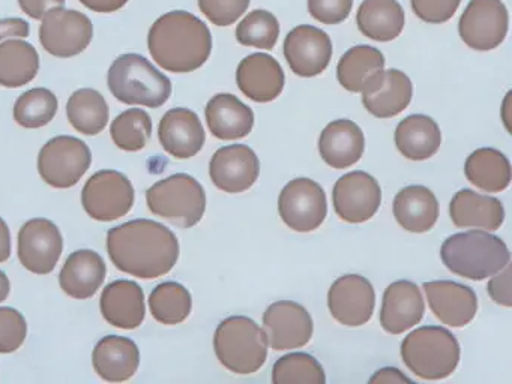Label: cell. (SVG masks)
Segmentation results:
<instances>
[{"mask_svg": "<svg viewBox=\"0 0 512 384\" xmlns=\"http://www.w3.org/2000/svg\"><path fill=\"white\" fill-rule=\"evenodd\" d=\"M235 35L244 47L272 50L280 36V23L272 12L254 9L238 24Z\"/></svg>", "mask_w": 512, "mask_h": 384, "instance_id": "obj_41", "label": "cell"}, {"mask_svg": "<svg viewBox=\"0 0 512 384\" xmlns=\"http://www.w3.org/2000/svg\"><path fill=\"white\" fill-rule=\"evenodd\" d=\"M67 116L80 134L97 135L109 123V105L98 90L79 89L68 99Z\"/></svg>", "mask_w": 512, "mask_h": 384, "instance_id": "obj_36", "label": "cell"}, {"mask_svg": "<svg viewBox=\"0 0 512 384\" xmlns=\"http://www.w3.org/2000/svg\"><path fill=\"white\" fill-rule=\"evenodd\" d=\"M83 6L100 14H112L127 5L128 0H79Z\"/></svg>", "mask_w": 512, "mask_h": 384, "instance_id": "obj_49", "label": "cell"}, {"mask_svg": "<svg viewBox=\"0 0 512 384\" xmlns=\"http://www.w3.org/2000/svg\"><path fill=\"white\" fill-rule=\"evenodd\" d=\"M356 24L367 38L389 42L403 32L406 15L397 0H364L356 12Z\"/></svg>", "mask_w": 512, "mask_h": 384, "instance_id": "obj_31", "label": "cell"}, {"mask_svg": "<svg viewBox=\"0 0 512 384\" xmlns=\"http://www.w3.org/2000/svg\"><path fill=\"white\" fill-rule=\"evenodd\" d=\"M260 162L251 147L230 144L221 147L209 162V176L221 191L239 194L247 191L259 179Z\"/></svg>", "mask_w": 512, "mask_h": 384, "instance_id": "obj_18", "label": "cell"}, {"mask_svg": "<svg viewBox=\"0 0 512 384\" xmlns=\"http://www.w3.org/2000/svg\"><path fill=\"white\" fill-rule=\"evenodd\" d=\"M146 203L154 215L191 228L205 215L206 194L193 176L178 173L152 185L146 191Z\"/></svg>", "mask_w": 512, "mask_h": 384, "instance_id": "obj_7", "label": "cell"}, {"mask_svg": "<svg viewBox=\"0 0 512 384\" xmlns=\"http://www.w3.org/2000/svg\"><path fill=\"white\" fill-rule=\"evenodd\" d=\"M416 17L428 24H442L451 20L461 0H410Z\"/></svg>", "mask_w": 512, "mask_h": 384, "instance_id": "obj_44", "label": "cell"}, {"mask_svg": "<svg viewBox=\"0 0 512 384\" xmlns=\"http://www.w3.org/2000/svg\"><path fill=\"white\" fill-rule=\"evenodd\" d=\"M100 306L107 323L119 329H137L145 320V294L137 282L128 279L107 285Z\"/></svg>", "mask_w": 512, "mask_h": 384, "instance_id": "obj_24", "label": "cell"}, {"mask_svg": "<svg viewBox=\"0 0 512 384\" xmlns=\"http://www.w3.org/2000/svg\"><path fill=\"white\" fill-rule=\"evenodd\" d=\"M509 14L502 0H470L458 21V32L467 47L490 51L505 41Z\"/></svg>", "mask_w": 512, "mask_h": 384, "instance_id": "obj_12", "label": "cell"}, {"mask_svg": "<svg viewBox=\"0 0 512 384\" xmlns=\"http://www.w3.org/2000/svg\"><path fill=\"white\" fill-rule=\"evenodd\" d=\"M412 95V81L404 72L383 69L362 90V104L374 117L391 119L406 110Z\"/></svg>", "mask_w": 512, "mask_h": 384, "instance_id": "obj_21", "label": "cell"}, {"mask_svg": "<svg viewBox=\"0 0 512 384\" xmlns=\"http://www.w3.org/2000/svg\"><path fill=\"white\" fill-rule=\"evenodd\" d=\"M152 317L161 324L175 326L187 320L193 308L190 291L179 282H163L149 296Z\"/></svg>", "mask_w": 512, "mask_h": 384, "instance_id": "obj_37", "label": "cell"}, {"mask_svg": "<svg viewBox=\"0 0 512 384\" xmlns=\"http://www.w3.org/2000/svg\"><path fill=\"white\" fill-rule=\"evenodd\" d=\"M425 303L421 290L412 281L392 282L383 294L380 324L392 335L412 329L424 317Z\"/></svg>", "mask_w": 512, "mask_h": 384, "instance_id": "obj_23", "label": "cell"}, {"mask_svg": "<svg viewBox=\"0 0 512 384\" xmlns=\"http://www.w3.org/2000/svg\"><path fill=\"white\" fill-rule=\"evenodd\" d=\"M268 345L275 351L304 347L313 336V318L310 312L296 302L280 300L268 306L263 314Z\"/></svg>", "mask_w": 512, "mask_h": 384, "instance_id": "obj_15", "label": "cell"}, {"mask_svg": "<svg viewBox=\"0 0 512 384\" xmlns=\"http://www.w3.org/2000/svg\"><path fill=\"white\" fill-rule=\"evenodd\" d=\"M41 20L40 41L52 56L68 59L83 53L91 44L94 24L83 12L61 6L50 9Z\"/></svg>", "mask_w": 512, "mask_h": 384, "instance_id": "obj_9", "label": "cell"}, {"mask_svg": "<svg viewBox=\"0 0 512 384\" xmlns=\"http://www.w3.org/2000/svg\"><path fill=\"white\" fill-rule=\"evenodd\" d=\"M250 0H199L200 11L215 26H230L247 12Z\"/></svg>", "mask_w": 512, "mask_h": 384, "instance_id": "obj_43", "label": "cell"}, {"mask_svg": "<svg viewBox=\"0 0 512 384\" xmlns=\"http://www.w3.org/2000/svg\"><path fill=\"white\" fill-rule=\"evenodd\" d=\"M272 383L325 384L326 375L316 357L307 353H290L275 362Z\"/></svg>", "mask_w": 512, "mask_h": 384, "instance_id": "obj_40", "label": "cell"}, {"mask_svg": "<svg viewBox=\"0 0 512 384\" xmlns=\"http://www.w3.org/2000/svg\"><path fill=\"white\" fill-rule=\"evenodd\" d=\"M107 86L118 101L160 108L172 95V81L140 54H122L110 66Z\"/></svg>", "mask_w": 512, "mask_h": 384, "instance_id": "obj_4", "label": "cell"}, {"mask_svg": "<svg viewBox=\"0 0 512 384\" xmlns=\"http://www.w3.org/2000/svg\"><path fill=\"white\" fill-rule=\"evenodd\" d=\"M95 372L110 383L130 380L140 365V351L133 339L110 335L95 345L92 353Z\"/></svg>", "mask_w": 512, "mask_h": 384, "instance_id": "obj_26", "label": "cell"}, {"mask_svg": "<svg viewBox=\"0 0 512 384\" xmlns=\"http://www.w3.org/2000/svg\"><path fill=\"white\" fill-rule=\"evenodd\" d=\"M449 215L458 228H484L494 231L499 230L505 221V209L500 200L472 189H461L452 197Z\"/></svg>", "mask_w": 512, "mask_h": 384, "instance_id": "obj_29", "label": "cell"}, {"mask_svg": "<svg viewBox=\"0 0 512 384\" xmlns=\"http://www.w3.org/2000/svg\"><path fill=\"white\" fill-rule=\"evenodd\" d=\"M148 47L161 68L188 74L202 68L211 56V30L191 12H167L152 24Z\"/></svg>", "mask_w": 512, "mask_h": 384, "instance_id": "obj_2", "label": "cell"}, {"mask_svg": "<svg viewBox=\"0 0 512 384\" xmlns=\"http://www.w3.org/2000/svg\"><path fill=\"white\" fill-rule=\"evenodd\" d=\"M40 71V56L34 45L22 39L0 44V86L22 87L31 83Z\"/></svg>", "mask_w": 512, "mask_h": 384, "instance_id": "obj_35", "label": "cell"}, {"mask_svg": "<svg viewBox=\"0 0 512 384\" xmlns=\"http://www.w3.org/2000/svg\"><path fill=\"white\" fill-rule=\"evenodd\" d=\"M239 90L254 102H271L283 92L286 75L277 59L265 53L245 57L236 69Z\"/></svg>", "mask_w": 512, "mask_h": 384, "instance_id": "obj_20", "label": "cell"}, {"mask_svg": "<svg viewBox=\"0 0 512 384\" xmlns=\"http://www.w3.org/2000/svg\"><path fill=\"white\" fill-rule=\"evenodd\" d=\"M401 357L416 377L443 380L460 362V344L445 327H419L401 342Z\"/></svg>", "mask_w": 512, "mask_h": 384, "instance_id": "obj_5", "label": "cell"}, {"mask_svg": "<svg viewBox=\"0 0 512 384\" xmlns=\"http://www.w3.org/2000/svg\"><path fill=\"white\" fill-rule=\"evenodd\" d=\"M106 263L98 252L80 249L65 261L59 284L74 299H91L106 279Z\"/></svg>", "mask_w": 512, "mask_h": 384, "instance_id": "obj_28", "label": "cell"}, {"mask_svg": "<svg viewBox=\"0 0 512 384\" xmlns=\"http://www.w3.org/2000/svg\"><path fill=\"white\" fill-rule=\"evenodd\" d=\"M385 69V56L371 45H355L341 56L337 66V78L349 92H362Z\"/></svg>", "mask_w": 512, "mask_h": 384, "instance_id": "obj_33", "label": "cell"}, {"mask_svg": "<svg viewBox=\"0 0 512 384\" xmlns=\"http://www.w3.org/2000/svg\"><path fill=\"white\" fill-rule=\"evenodd\" d=\"M28 336V324L22 312L4 306L0 308V353H14Z\"/></svg>", "mask_w": 512, "mask_h": 384, "instance_id": "obj_42", "label": "cell"}, {"mask_svg": "<svg viewBox=\"0 0 512 384\" xmlns=\"http://www.w3.org/2000/svg\"><path fill=\"white\" fill-rule=\"evenodd\" d=\"M58 105V98L52 90L44 87L28 90L14 105V120L23 128H43L55 119Z\"/></svg>", "mask_w": 512, "mask_h": 384, "instance_id": "obj_38", "label": "cell"}, {"mask_svg": "<svg viewBox=\"0 0 512 384\" xmlns=\"http://www.w3.org/2000/svg\"><path fill=\"white\" fill-rule=\"evenodd\" d=\"M20 8L29 17L41 20L50 9L65 6V0H19Z\"/></svg>", "mask_w": 512, "mask_h": 384, "instance_id": "obj_48", "label": "cell"}, {"mask_svg": "<svg viewBox=\"0 0 512 384\" xmlns=\"http://www.w3.org/2000/svg\"><path fill=\"white\" fill-rule=\"evenodd\" d=\"M11 255V233L7 222L0 218V263H4Z\"/></svg>", "mask_w": 512, "mask_h": 384, "instance_id": "obj_51", "label": "cell"}, {"mask_svg": "<svg viewBox=\"0 0 512 384\" xmlns=\"http://www.w3.org/2000/svg\"><path fill=\"white\" fill-rule=\"evenodd\" d=\"M353 0H308V12L322 24H340L349 18Z\"/></svg>", "mask_w": 512, "mask_h": 384, "instance_id": "obj_45", "label": "cell"}, {"mask_svg": "<svg viewBox=\"0 0 512 384\" xmlns=\"http://www.w3.org/2000/svg\"><path fill=\"white\" fill-rule=\"evenodd\" d=\"M64 251V239L55 222L35 218L19 231V258L23 267L37 275H49L55 270Z\"/></svg>", "mask_w": 512, "mask_h": 384, "instance_id": "obj_14", "label": "cell"}, {"mask_svg": "<svg viewBox=\"0 0 512 384\" xmlns=\"http://www.w3.org/2000/svg\"><path fill=\"white\" fill-rule=\"evenodd\" d=\"M209 131L220 140H241L254 126V113L232 93H218L206 105Z\"/></svg>", "mask_w": 512, "mask_h": 384, "instance_id": "obj_27", "label": "cell"}, {"mask_svg": "<svg viewBox=\"0 0 512 384\" xmlns=\"http://www.w3.org/2000/svg\"><path fill=\"white\" fill-rule=\"evenodd\" d=\"M370 383H412V380L406 377L400 369L388 366V368L379 369V371L370 378Z\"/></svg>", "mask_w": 512, "mask_h": 384, "instance_id": "obj_50", "label": "cell"}, {"mask_svg": "<svg viewBox=\"0 0 512 384\" xmlns=\"http://www.w3.org/2000/svg\"><path fill=\"white\" fill-rule=\"evenodd\" d=\"M92 164L88 144L70 135L52 138L38 156V171L47 185L68 189L77 185Z\"/></svg>", "mask_w": 512, "mask_h": 384, "instance_id": "obj_8", "label": "cell"}, {"mask_svg": "<svg viewBox=\"0 0 512 384\" xmlns=\"http://www.w3.org/2000/svg\"><path fill=\"white\" fill-rule=\"evenodd\" d=\"M278 212L287 227L298 233L319 228L328 213L322 186L307 177L290 180L278 197Z\"/></svg>", "mask_w": 512, "mask_h": 384, "instance_id": "obj_11", "label": "cell"}, {"mask_svg": "<svg viewBox=\"0 0 512 384\" xmlns=\"http://www.w3.org/2000/svg\"><path fill=\"white\" fill-rule=\"evenodd\" d=\"M395 144L407 159L425 161L439 150L442 132L436 120L424 114H412L398 123Z\"/></svg>", "mask_w": 512, "mask_h": 384, "instance_id": "obj_32", "label": "cell"}, {"mask_svg": "<svg viewBox=\"0 0 512 384\" xmlns=\"http://www.w3.org/2000/svg\"><path fill=\"white\" fill-rule=\"evenodd\" d=\"M467 180L485 192H500L511 183V164L500 150L482 147L470 153L464 165Z\"/></svg>", "mask_w": 512, "mask_h": 384, "instance_id": "obj_34", "label": "cell"}, {"mask_svg": "<svg viewBox=\"0 0 512 384\" xmlns=\"http://www.w3.org/2000/svg\"><path fill=\"white\" fill-rule=\"evenodd\" d=\"M29 33H31V26L23 18H2L0 20V41L28 38Z\"/></svg>", "mask_w": 512, "mask_h": 384, "instance_id": "obj_47", "label": "cell"}, {"mask_svg": "<svg viewBox=\"0 0 512 384\" xmlns=\"http://www.w3.org/2000/svg\"><path fill=\"white\" fill-rule=\"evenodd\" d=\"M376 303L373 285L361 275H344L329 288L328 306L332 317L347 327L370 321Z\"/></svg>", "mask_w": 512, "mask_h": 384, "instance_id": "obj_17", "label": "cell"}, {"mask_svg": "<svg viewBox=\"0 0 512 384\" xmlns=\"http://www.w3.org/2000/svg\"><path fill=\"white\" fill-rule=\"evenodd\" d=\"M110 134L119 149L125 152H139L151 138V116L142 108H130L113 120Z\"/></svg>", "mask_w": 512, "mask_h": 384, "instance_id": "obj_39", "label": "cell"}, {"mask_svg": "<svg viewBox=\"0 0 512 384\" xmlns=\"http://www.w3.org/2000/svg\"><path fill=\"white\" fill-rule=\"evenodd\" d=\"M214 348L224 368L235 374L250 375L265 365L268 338L256 321L235 315L218 324Z\"/></svg>", "mask_w": 512, "mask_h": 384, "instance_id": "obj_6", "label": "cell"}, {"mask_svg": "<svg viewBox=\"0 0 512 384\" xmlns=\"http://www.w3.org/2000/svg\"><path fill=\"white\" fill-rule=\"evenodd\" d=\"M10 288V279L0 270V302H4V300L7 299L8 294H10Z\"/></svg>", "mask_w": 512, "mask_h": 384, "instance_id": "obj_52", "label": "cell"}, {"mask_svg": "<svg viewBox=\"0 0 512 384\" xmlns=\"http://www.w3.org/2000/svg\"><path fill=\"white\" fill-rule=\"evenodd\" d=\"M134 198L130 179L116 170L98 171L83 186V207L97 221H116L127 215L133 207Z\"/></svg>", "mask_w": 512, "mask_h": 384, "instance_id": "obj_10", "label": "cell"}, {"mask_svg": "<svg viewBox=\"0 0 512 384\" xmlns=\"http://www.w3.org/2000/svg\"><path fill=\"white\" fill-rule=\"evenodd\" d=\"M364 149V132L352 120H334L326 125L320 134V156L329 167L335 170H343L355 165L361 159Z\"/></svg>", "mask_w": 512, "mask_h": 384, "instance_id": "obj_25", "label": "cell"}, {"mask_svg": "<svg viewBox=\"0 0 512 384\" xmlns=\"http://www.w3.org/2000/svg\"><path fill=\"white\" fill-rule=\"evenodd\" d=\"M107 252L116 269L140 279L167 275L179 258L176 234L152 219H134L107 233Z\"/></svg>", "mask_w": 512, "mask_h": 384, "instance_id": "obj_1", "label": "cell"}, {"mask_svg": "<svg viewBox=\"0 0 512 384\" xmlns=\"http://www.w3.org/2000/svg\"><path fill=\"white\" fill-rule=\"evenodd\" d=\"M332 203L340 219L350 224H361L376 215L382 203V189L371 174L352 171L335 183Z\"/></svg>", "mask_w": 512, "mask_h": 384, "instance_id": "obj_13", "label": "cell"}, {"mask_svg": "<svg viewBox=\"0 0 512 384\" xmlns=\"http://www.w3.org/2000/svg\"><path fill=\"white\" fill-rule=\"evenodd\" d=\"M332 41L319 27H295L284 39L283 53L290 69L299 77H316L328 68L332 59Z\"/></svg>", "mask_w": 512, "mask_h": 384, "instance_id": "obj_16", "label": "cell"}, {"mask_svg": "<svg viewBox=\"0 0 512 384\" xmlns=\"http://www.w3.org/2000/svg\"><path fill=\"white\" fill-rule=\"evenodd\" d=\"M487 291L497 305L506 306V308L512 305L511 269H509V264H506L500 272L494 273L491 276L490 282L487 285Z\"/></svg>", "mask_w": 512, "mask_h": 384, "instance_id": "obj_46", "label": "cell"}, {"mask_svg": "<svg viewBox=\"0 0 512 384\" xmlns=\"http://www.w3.org/2000/svg\"><path fill=\"white\" fill-rule=\"evenodd\" d=\"M161 146L176 159L196 156L205 144L206 135L199 116L188 108L167 111L158 125Z\"/></svg>", "mask_w": 512, "mask_h": 384, "instance_id": "obj_22", "label": "cell"}, {"mask_svg": "<svg viewBox=\"0 0 512 384\" xmlns=\"http://www.w3.org/2000/svg\"><path fill=\"white\" fill-rule=\"evenodd\" d=\"M431 311L449 327H464L478 312V297L467 285L454 281H430L422 284Z\"/></svg>", "mask_w": 512, "mask_h": 384, "instance_id": "obj_19", "label": "cell"}, {"mask_svg": "<svg viewBox=\"0 0 512 384\" xmlns=\"http://www.w3.org/2000/svg\"><path fill=\"white\" fill-rule=\"evenodd\" d=\"M440 257L446 269L470 281L490 278L511 260L506 243L481 230L452 234L443 242Z\"/></svg>", "mask_w": 512, "mask_h": 384, "instance_id": "obj_3", "label": "cell"}, {"mask_svg": "<svg viewBox=\"0 0 512 384\" xmlns=\"http://www.w3.org/2000/svg\"><path fill=\"white\" fill-rule=\"evenodd\" d=\"M394 216L404 230L427 233L439 218L436 195L422 185L406 186L395 197Z\"/></svg>", "mask_w": 512, "mask_h": 384, "instance_id": "obj_30", "label": "cell"}]
</instances>
